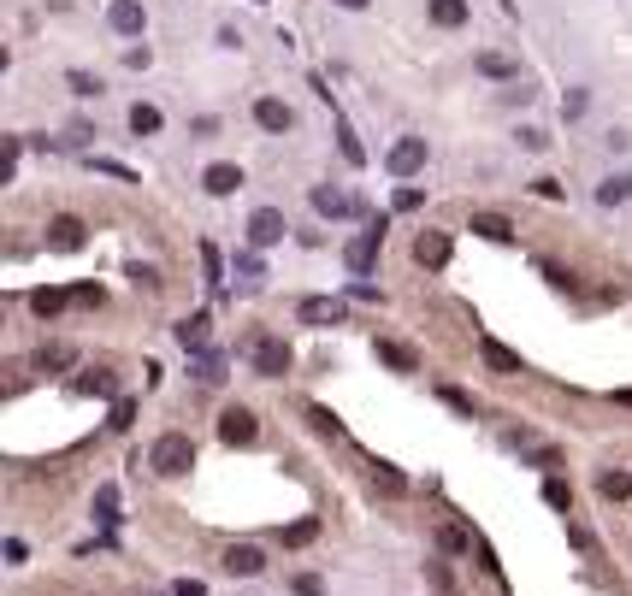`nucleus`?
<instances>
[{
  "label": "nucleus",
  "mask_w": 632,
  "mask_h": 596,
  "mask_svg": "<svg viewBox=\"0 0 632 596\" xmlns=\"http://www.w3.org/2000/svg\"><path fill=\"white\" fill-rule=\"evenodd\" d=\"M18 154H24V142H18V136H6V154H0V183L18 178Z\"/></svg>",
  "instance_id": "31"
},
{
  "label": "nucleus",
  "mask_w": 632,
  "mask_h": 596,
  "mask_svg": "<svg viewBox=\"0 0 632 596\" xmlns=\"http://www.w3.org/2000/svg\"><path fill=\"white\" fill-rule=\"evenodd\" d=\"M130 130H136V136H154V130H160V107L136 101V107H130Z\"/></svg>",
  "instance_id": "24"
},
{
  "label": "nucleus",
  "mask_w": 632,
  "mask_h": 596,
  "mask_svg": "<svg viewBox=\"0 0 632 596\" xmlns=\"http://www.w3.org/2000/svg\"><path fill=\"white\" fill-rule=\"evenodd\" d=\"M597 490L609 496V502H627V496H632V473H603V478H597Z\"/></svg>",
  "instance_id": "26"
},
{
  "label": "nucleus",
  "mask_w": 632,
  "mask_h": 596,
  "mask_svg": "<svg viewBox=\"0 0 632 596\" xmlns=\"http://www.w3.org/2000/svg\"><path fill=\"white\" fill-rule=\"evenodd\" d=\"M426 579H431V591H443V596L455 591V579H450V567H443V561H426Z\"/></svg>",
  "instance_id": "39"
},
{
  "label": "nucleus",
  "mask_w": 632,
  "mask_h": 596,
  "mask_svg": "<svg viewBox=\"0 0 632 596\" xmlns=\"http://www.w3.org/2000/svg\"><path fill=\"white\" fill-rule=\"evenodd\" d=\"M544 278H550L555 290H574V272H562V266H555V260H544Z\"/></svg>",
  "instance_id": "41"
},
{
  "label": "nucleus",
  "mask_w": 632,
  "mask_h": 596,
  "mask_svg": "<svg viewBox=\"0 0 632 596\" xmlns=\"http://www.w3.org/2000/svg\"><path fill=\"white\" fill-rule=\"evenodd\" d=\"M36 366H42V372H59V366H71V349H66V343H47V349L36 355Z\"/></svg>",
  "instance_id": "30"
},
{
  "label": "nucleus",
  "mask_w": 632,
  "mask_h": 596,
  "mask_svg": "<svg viewBox=\"0 0 632 596\" xmlns=\"http://www.w3.org/2000/svg\"><path fill=\"white\" fill-rule=\"evenodd\" d=\"M319 538V519H295L290 531H284V543H290V550H302V543H314Z\"/></svg>",
  "instance_id": "34"
},
{
  "label": "nucleus",
  "mask_w": 632,
  "mask_h": 596,
  "mask_svg": "<svg viewBox=\"0 0 632 596\" xmlns=\"http://www.w3.org/2000/svg\"><path fill=\"white\" fill-rule=\"evenodd\" d=\"M237 272L243 278H260V254H237Z\"/></svg>",
  "instance_id": "49"
},
{
  "label": "nucleus",
  "mask_w": 632,
  "mask_h": 596,
  "mask_svg": "<svg viewBox=\"0 0 632 596\" xmlns=\"http://www.w3.org/2000/svg\"><path fill=\"white\" fill-rule=\"evenodd\" d=\"M544 502L567 514V508H574V490H567V478H544Z\"/></svg>",
  "instance_id": "29"
},
{
  "label": "nucleus",
  "mask_w": 632,
  "mask_h": 596,
  "mask_svg": "<svg viewBox=\"0 0 632 596\" xmlns=\"http://www.w3.org/2000/svg\"><path fill=\"white\" fill-rule=\"evenodd\" d=\"M71 302H78V307H101L107 290H101V283H78V290H71Z\"/></svg>",
  "instance_id": "38"
},
{
  "label": "nucleus",
  "mask_w": 632,
  "mask_h": 596,
  "mask_svg": "<svg viewBox=\"0 0 632 596\" xmlns=\"http://www.w3.org/2000/svg\"><path fill=\"white\" fill-rule=\"evenodd\" d=\"M107 24H113L119 36H142V24H148L142 0H113V6H107Z\"/></svg>",
  "instance_id": "9"
},
{
  "label": "nucleus",
  "mask_w": 632,
  "mask_h": 596,
  "mask_svg": "<svg viewBox=\"0 0 632 596\" xmlns=\"http://www.w3.org/2000/svg\"><path fill=\"white\" fill-rule=\"evenodd\" d=\"M71 95H101V77H89V71H66Z\"/></svg>",
  "instance_id": "37"
},
{
  "label": "nucleus",
  "mask_w": 632,
  "mask_h": 596,
  "mask_svg": "<svg viewBox=\"0 0 632 596\" xmlns=\"http://www.w3.org/2000/svg\"><path fill=\"white\" fill-rule=\"evenodd\" d=\"M302 319H307V325H337V319H343V302H326V295H307V302H302Z\"/></svg>",
  "instance_id": "17"
},
{
  "label": "nucleus",
  "mask_w": 632,
  "mask_h": 596,
  "mask_svg": "<svg viewBox=\"0 0 632 596\" xmlns=\"http://www.w3.org/2000/svg\"><path fill=\"white\" fill-rule=\"evenodd\" d=\"M260 567H266V555H260L254 543H231V550H225V573L231 579H254Z\"/></svg>",
  "instance_id": "11"
},
{
  "label": "nucleus",
  "mask_w": 632,
  "mask_h": 596,
  "mask_svg": "<svg viewBox=\"0 0 632 596\" xmlns=\"http://www.w3.org/2000/svg\"><path fill=\"white\" fill-rule=\"evenodd\" d=\"M390 207H396V213H420V207H426V190H414V183H402Z\"/></svg>",
  "instance_id": "32"
},
{
  "label": "nucleus",
  "mask_w": 632,
  "mask_h": 596,
  "mask_svg": "<svg viewBox=\"0 0 632 596\" xmlns=\"http://www.w3.org/2000/svg\"><path fill=\"white\" fill-rule=\"evenodd\" d=\"M378 248H384V219H378L373 231H361V237H355L349 248H343V260H349V272H355V278H367V272H373Z\"/></svg>",
  "instance_id": "4"
},
{
  "label": "nucleus",
  "mask_w": 632,
  "mask_h": 596,
  "mask_svg": "<svg viewBox=\"0 0 632 596\" xmlns=\"http://www.w3.org/2000/svg\"><path fill=\"white\" fill-rule=\"evenodd\" d=\"M414 260L426 272H443V266H450V237H443V231H420V237H414Z\"/></svg>",
  "instance_id": "7"
},
{
  "label": "nucleus",
  "mask_w": 632,
  "mask_h": 596,
  "mask_svg": "<svg viewBox=\"0 0 632 596\" xmlns=\"http://www.w3.org/2000/svg\"><path fill=\"white\" fill-rule=\"evenodd\" d=\"M47 242L59 248V254H71V248H83V219H71V213H59L54 225H47Z\"/></svg>",
  "instance_id": "13"
},
{
  "label": "nucleus",
  "mask_w": 632,
  "mask_h": 596,
  "mask_svg": "<svg viewBox=\"0 0 632 596\" xmlns=\"http://www.w3.org/2000/svg\"><path fill=\"white\" fill-rule=\"evenodd\" d=\"M148 467H154L160 478H183L195 467V443H190V431H166V437L148 449Z\"/></svg>",
  "instance_id": "1"
},
{
  "label": "nucleus",
  "mask_w": 632,
  "mask_h": 596,
  "mask_svg": "<svg viewBox=\"0 0 632 596\" xmlns=\"http://www.w3.org/2000/svg\"><path fill=\"white\" fill-rule=\"evenodd\" d=\"M479 360H485V366L497 372V378H514V372H526V366H520V355L508 349V343H497V337H485V343H479Z\"/></svg>",
  "instance_id": "8"
},
{
  "label": "nucleus",
  "mask_w": 632,
  "mask_h": 596,
  "mask_svg": "<svg viewBox=\"0 0 632 596\" xmlns=\"http://www.w3.org/2000/svg\"><path fill=\"white\" fill-rule=\"evenodd\" d=\"M384 166H390V178H414V171H426V136H402V142L384 154Z\"/></svg>",
  "instance_id": "3"
},
{
  "label": "nucleus",
  "mask_w": 632,
  "mask_h": 596,
  "mask_svg": "<svg viewBox=\"0 0 632 596\" xmlns=\"http://www.w3.org/2000/svg\"><path fill=\"white\" fill-rule=\"evenodd\" d=\"M597 201H603V207L632 201V171H615V178H603V183H597Z\"/></svg>",
  "instance_id": "19"
},
{
  "label": "nucleus",
  "mask_w": 632,
  "mask_h": 596,
  "mask_svg": "<svg viewBox=\"0 0 632 596\" xmlns=\"http://www.w3.org/2000/svg\"><path fill=\"white\" fill-rule=\"evenodd\" d=\"M260 437V419L249 414V407H225L219 414V443H231V449H243V443Z\"/></svg>",
  "instance_id": "5"
},
{
  "label": "nucleus",
  "mask_w": 632,
  "mask_h": 596,
  "mask_svg": "<svg viewBox=\"0 0 632 596\" xmlns=\"http://www.w3.org/2000/svg\"><path fill=\"white\" fill-rule=\"evenodd\" d=\"M95 171H107V178H119V183H136V171L119 166V159H95Z\"/></svg>",
  "instance_id": "40"
},
{
  "label": "nucleus",
  "mask_w": 632,
  "mask_h": 596,
  "mask_svg": "<svg viewBox=\"0 0 632 596\" xmlns=\"http://www.w3.org/2000/svg\"><path fill=\"white\" fill-rule=\"evenodd\" d=\"M254 124H260V130H272V136H278V130H290V124H295V113L278 101V95H260V101H254Z\"/></svg>",
  "instance_id": "10"
},
{
  "label": "nucleus",
  "mask_w": 632,
  "mask_h": 596,
  "mask_svg": "<svg viewBox=\"0 0 632 596\" xmlns=\"http://www.w3.org/2000/svg\"><path fill=\"white\" fill-rule=\"evenodd\" d=\"M171 596H207V585H202V579H178V585H171Z\"/></svg>",
  "instance_id": "47"
},
{
  "label": "nucleus",
  "mask_w": 632,
  "mask_h": 596,
  "mask_svg": "<svg viewBox=\"0 0 632 596\" xmlns=\"http://www.w3.org/2000/svg\"><path fill=\"white\" fill-rule=\"evenodd\" d=\"M615 402H621V407H632V390H621V396H615Z\"/></svg>",
  "instance_id": "51"
},
{
  "label": "nucleus",
  "mask_w": 632,
  "mask_h": 596,
  "mask_svg": "<svg viewBox=\"0 0 632 596\" xmlns=\"http://www.w3.org/2000/svg\"><path fill=\"white\" fill-rule=\"evenodd\" d=\"M467 18V0H431V24H443V30H455V24Z\"/></svg>",
  "instance_id": "23"
},
{
  "label": "nucleus",
  "mask_w": 632,
  "mask_h": 596,
  "mask_svg": "<svg viewBox=\"0 0 632 596\" xmlns=\"http://www.w3.org/2000/svg\"><path fill=\"white\" fill-rule=\"evenodd\" d=\"M485 77H497V83H520V59H508V54H479L473 59Z\"/></svg>",
  "instance_id": "16"
},
{
  "label": "nucleus",
  "mask_w": 632,
  "mask_h": 596,
  "mask_svg": "<svg viewBox=\"0 0 632 596\" xmlns=\"http://www.w3.org/2000/svg\"><path fill=\"white\" fill-rule=\"evenodd\" d=\"M295 596H326V585L314 573H295Z\"/></svg>",
  "instance_id": "45"
},
{
  "label": "nucleus",
  "mask_w": 632,
  "mask_h": 596,
  "mask_svg": "<svg viewBox=\"0 0 632 596\" xmlns=\"http://www.w3.org/2000/svg\"><path fill=\"white\" fill-rule=\"evenodd\" d=\"M284 231H290V225H284V213H278V207H254V213H249V242H254V248L284 242Z\"/></svg>",
  "instance_id": "6"
},
{
  "label": "nucleus",
  "mask_w": 632,
  "mask_h": 596,
  "mask_svg": "<svg viewBox=\"0 0 632 596\" xmlns=\"http://www.w3.org/2000/svg\"><path fill=\"white\" fill-rule=\"evenodd\" d=\"M95 519H101V526H113V519H119V490H113V484L95 490Z\"/></svg>",
  "instance_id": "25"
},
{
  "label": "nucleus",
  "mask_w": 632,
  "mask_h": 596,
  "mask_svg": "<svg viewBox=\"0 0 632 596\" xmlns=\"http://www.w3.org/2000/svg\"><path fill=\"white\" fill-rule=\"evenodd\" d=\"M66 302H71L66 290H36V295H30V307H36V313H42V319H54V313H59V307H66Z\"/></svg>",
  "instance_id": "27"
},
{
  "label": "nucleus",
  "mask_w": 632,
  "mask_h": 596,
  "mask_svg": "<svg viewBox=\"0 0 632 596\" xmlns=\"http://www.w3.org/2000/svg\"><path fill=\"white\" fill-rule=\"evenodd\" d=\"M438 543H443L450 555H461V550H473V531H467V526H443V531H438Z\"/></svg>",
  "instance_id": "28"
},
{
  "label": "nucleus",
  "mask_w": 632,
  "mask_h": 596,
  "mask_svg": "<svg viewBox=\"0 0 632 596\" xmlns=\"http://www.w3.org/2000/svg\"><path fill=\"white\" fill-rule=\"evenodd\" d=\"M337 6H349V12H361V6H367V0H337Z\"/></svg>",
  "instance_id": "50"
},
{
  "label": "nucleus",
  "mask_w": 632,
  "mask_h": 596,
  "mask_svg": "<svg viewBox=\"0 0 632 596\" xmlns=\"http://www.w3.org/2000/svg\"><path fill=\"white\" fill-rule=\"evenodd\" d=\"M249 360H254L260 378H284V372H290V343L272 337V331H254L249 337Z\"/></svg>",
  "instance_id": "2"
},
{
  "label": "nucleus",
  "mask_w": 632,
  "mask_h": 596,
  "mask_svg": "<svg viewBox=\"0 0 632 596\" xmlns=\"http://www.w3.org/2000/svg\"><path fill=\"white\" fill-rule=\"evenodd\" d=\"M520 148H532V154H538V148H550V136H544V130H532V124H526V130H520Z\"/></svg>",
  "instance_id": "46"
},
{
  "label": "nucleus",
  "mask_w": 632,
  "mask_h": 596,
  "mask_svg": "<svg viewBox=\"0 0 632 596\" xmlns=\"http://www.w3.org/2000/svg\"><path fill=\"white\" fill-rule=\"evenodd\" d=\"M130 278H136V290H160V272L154 266H130Z\"/></svg>",
  "instance_id": "43"
},
{
  "label": "nucleus",
  "mask_w": 632,
  "mask_h": 596,
  "mask_svg": "<svg viewBox=\"0 0 632 596\" xmlns=\"http://www.w3.org/2000/svg\"><path fill=\"white\" fill-rule=\"evenodd\" d=\"M373 349H378V360H384V366H396V372H420V355L408 349V343H396V337H378Z\"/></svg>",
  "instance_id": "14"
},
{
  "label": "nucleus",
  "mask_w": 632,
  "mask_h": 596,
  "mask_svg": "<svg viewBox=\"0 0 632 596\" xmlns=\"http://www.w3.org/2000/svg\"><path fill=\"white\" fill-rule=\"evenodd\" d=\"M130 419H136V402H113V419H107V426H113V431H125Z\"/></svg>",
  "instance_id": "42"
},
{
  "label": "nucleus",
  "mask_w": 632,
  "mask_h": 596,
  "mask_svg": "<svg viewBox=\"0 0 632 596\" xmlns=\"http://www.w3.org/2000/svg\"><path fill=\"white\" fill-rule=\"evenodd\" d=\"M195 378H202V384H219V378H225V355H202V360H195Z\"/></svg>",
  "instance_id": "35"
},
{
  "label": "nucleus",
  "mask_w": 632,
  "mask_h": 596,
  "mask_svg": "<svg viewBox=\"0 0 632 596\" xmlns=\"http://www.w3.org/2000/svg\"><path fill=\"white\" fill-rule=\"evenodd\" d=\"M373 490H378V496H408V478L396 473L390 461H373Z\"/></svg>",
  "instance_id": "20"
},
{
  "label": "nucleus",
  "mask_w": 632,
  "mask_h": 596,
  "mask_svg": "<svg viewBox=\"0 0 632 596\" xmlns=\"http://www.w3.org/2000/svg\"><path fill=\"white\" fill-rule=\"evenodd\" d=\"M202 266H207V283H219V248L202 242Z\"/></svg>",
  "instance_id": "44"
},
{
  "label": "nucleus",
  "mask_w": 632,
  "mask_h": 596,
  "mask_svg": "<svg viewBox=\"0 0 632 596\" xmlns=\"http://www.w3.org/2000/svg\"><path fill=\"white\" fill-rule=\"evenodd\" d=\"M438 396H443V402L455 407V414H467V419H473V396H467V390H455V384H443Z\"/></svg>",
  "instance_id": "36"
},
{
  "label": "nucleus",
  "mask_w": 632,
  "mask_h": 596,
  "mask_svg": "<svg viewBox=\"0 0 632 596\" xmlns=\"http://www.w3.org/2000/svg\"><path fill=\"white\" fill-rule=\"evenodd\" d=\"M207 325H213L207 313H190V319H178L171 331H178V343H183V349H207Z\"/></svg>",
  "instance_id": "18"
},
{
  "label": "nucleus",
  "mask_w": 632,
  "mask_h": 596,
  "mask_svg": "<svg viewBox=\"0 0 632 596\" xmlns=\"http://www.w3.org/2000/svg\"><path fill=\"white\" fill-rule=\"evenodd\" d=\"M314 213H326V219H343V213H355V195H343V190H326V183H319V190H314Z\"/></svg>",
  "instance_id": "15"
},
{
  "label": "nucleus",
  "mask_w": 632,
  "mask_h": 596,
  "mask_svg": "<svg viewBox=\"0 0 632 596\" xmlns=\"http://www.w3.org/2000/svg\"><path fill=\"white\" fill-rule=\"evenodd\" d=\"M113 390H119V378H113V372H101V366L78 378V396H113Z\"/></svg>",
  "instance_id": "22"
},
{
  "label": "nucleus",
  "mask_w": 632,
  "mask_h": 596,
  "mask_svg": "<svg viewBox=\"0 0 632 596\" xmlns=\"http://www.w3.org/2000/svg\"><path fill=\"white\" fill-rule=\"evenodd\" d=\"M562 113H567V118H579V113H585V89H574V95H567V101H562Z\"/></svg>",
  "instance_id": "48"
},
{
  "label": "nucleus",
  "mask_w": 632,
  "mask_h": 596,
  "mask_svg": "<svg viewBox=\"0 0 632 596\" xmlns=\"http://www.w3.org/2000/svg\"><path fill=\"white\" fill-rule=\"evenodd\" d=\"M307 419H314L319 437H343V426H337V414H331V407H307Z\"/></svg>",
  "instance_id": "33"
},
{
  "label": "nucleus",
  "mask_w": 632,
  "mask_h": 596,
  "mask_svg": "<svg viewBox=\"0 0 632 596\" xmlns=\"http://www.w3.org/2000/svg\"><path fill=\"white\" fill-rule=\"evenodd\" d=\"M473 231H479L485 242H508V237H514V225H508L502 213H473Z\"/></svg>",
  "instance_id": "21"
},
{
  "label": "nucleus",
  "mask_w": 632,
  "mask_h": 596,
  "mask_svg": "<svg viewBox=\"0 0 632 596\" xmlns=\"http://www.w3.org/2000/svg\"><path fill=\"white\" fill-rule=\"evenodd\" d=\"M202 183H207V195H237L243 190V166H225V159H219V166L202 171Z\"/></svg>",
  "instance_id": "12"
}]
</instances>
